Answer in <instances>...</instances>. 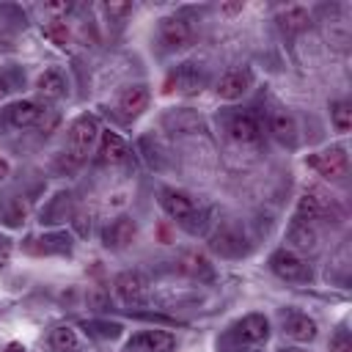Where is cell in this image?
Segmentation results:
<instances>
[{
    "mask_svg": "<svg viewBox=\"0 0 352 352\" xmlns=\"http://www.w3.org/2000/svg\"><path fill=\"white\" fill-rule=\"evenodd\" d=\"M11 258V239L6 234H0V267H6Z\"/></svg>",
    "mask_w": 352,
    "mask_h": 352,
    "instance_id": "cell-34",
    "label": "cell"
},
{
    "mask_svg": "<svg viewBox=\"0 0 352 352\" xmlns=\"http://www.w3.org/2000/svg\"><path fill=\"white\" fill-rule=\"evenodd\" d=\"M182 270L190 272L192 278H212V264H209V258L201 256V253H184Z\"/></svg>",
    "mask_w": 352,
    "mask_h": 352,
    "instance_id": "cell-27",
    "label": "cell"
},
{
    "mask_svg": "<svg viewBox=\"0 0 352 352\" xmlns=\"http://www.w3.org/2000/svg\"><path fill=\"white\" fill-rule=\"evenodd\" d=\"M72 217V195L69 192H58L52 198V204L47 209H41V223H60Z\"/></svg>",
    "mask_w": 352,
    "mask_h": 352,
    "instance_id": "cell-24",
    "label": "cell"
},
{
    "mask_svg": "<svg viewBox=\"0 0 352 352\" xmlns=\"http://www.w3.org/2000/svg\"><path fill=\"white\" fill-rule=\"evenodd\" d=\"M6 170H8V165H6L3 160H0V179H3V173H6Z\"/></svg>",
    "mask_w": 352,
    "mask_h": 352,
    "instance_id": "cell-38",
    "label": "cell"
},
{
    "mask_svg": "<svg viewBox=\"0 0 352 352\" xmlns=\"http://www.w3.org/2000/svg\"><path fill=\"white\" fill-rule=\"evenodd\" d=\"M176 336L168 330H143L126 341V352H173Z\"/></svg>",
    "mask_w": 352,
    "mask_h": 352,
    "instance_id": "cell-12",
    "label": "cell"
},
{
    "mask_svg": "<svg viewBox=\"0 0 352 352\" xmlns=\"http://www.w3.org/2000/svg\"><path fill=\"white\" fill-rule=\"evenodd\" d=\"M223 11L226 14H236V11H242V3H228V6H223Z\"/></svg>",
    "mask_w": 352,
    "mask_h": 352,
    "instance_id": "cell-36",
    "label": "cell"
},
{
    "mask_svg": "<svg viewBox=\"0 0 352 352\" xmlns=\"http://www.w3.org/2000/svg\"><path fill=\"white\" fill-rule=\"evenodd\" d=\"M242 352H248V349H242Z\"/></svg>",
    "mask_w": 352,
    "mask_h": 352,
    "instance_id": "cell-39",
    "label": "cell"
},
{
    "mask_svg": "<svg viewBox=\"0 0 352 352\" xmlns=\"http://www.w3.org/2000/svg\"><path fill=\"white\" fill-rule=\"evenodd\" d=\"M226 129H228V138L234 143H242V146L258 143V138H261V126H258L253 113H234V116H228Z\"/></svg>",
    "mask_w": 352,
    "mask_h": 352,
    "instance_id": "cell-16",
    "label": "cell"
},
{
    "mask_svg": "<svg viewBox=\"0 0 352 352\" xmlns=\"http://www.w3.org/2000/svg\"><path fill=\"white\" fill-rule=\"evenodd\" d=\"M231 341L234 344H261L270 338V319L264 314H248L239 322L231 324Z\"/></svg>",
    "mask_w": 352,
    "mask_h": 352,
    "instance_id": "cell-8",
    "label": "cell"
},
{
    "mask_svg": "<svg viewBox=\"0 0 352 352\" xmlns=\"http://www.w3.org/2000/svg\"><path fill=\"white\" fill-rule=\"evenodd\" d=\"M327 214H330V206H327V201H324L319 192L308 190V192L300 195V201H297V214H294V217H300V220H305V223H314V220H322V217H327Z\"/></svg>",
    "mask_w": 352,
    "mask_h": 352,
    "instance_id": "cell-20",
    "label": "cell"
},
{
    "mask_svg": "<svg viewBox=\"0 0 352 352\" xmlns=\"http://www.w3.org/2000/svg\"><path fill=\"white\" fill-rule=\"evenodd\" d=\"M204 82H206V77L195 63H179L176 69L168 72L162 91L165 94H195L204 88Z\"/></svg>",
    "mask_w": 352,
    "mask_h": 352,
    "instance_id": "cell-7",
    "label": "cell"
},
{
    "mask_svg": "<svg viewBox=\"0 0 352 352\" xmlns=\"http://www.w3.org/2000/svg\"><path fill=\"white\" fill-rule=\"evenodd\" d=\"M36 91H38L41 99L55 102V99L66 96V80H63V74H60L58 69H47V72L38 74V80H36Z\"/></svg>",
    "mask_w": 352,
    "mask_h": 352,
    "instance_id": "cell-22",
    "label": "cell"
},
{
    "mask_svg": "<svg viewBox=\"0 0 352 352\" xmlns=\"http://www.w3.org/2000/svg\"><path fill=\"white\" fill-rule=\"evenodd\" d=\"M157 201H160L162 212H165L170 220H176L184 231H190V234L204 231V226H206V212H204V209H198V204H195L184 190L162 187Z\"/></svg>",
    "mask_w": 352,
    "mask_h": 352,
    "instance_id": "cell-1",
    "label": "cell"
},
{
    "mask_svg": "<svg viewBox=\"0 0 352 352\" xmlns=\"http://www.w3.org/2000/svg\"><path fill=\"white\" fill-rule=\"evenodd\" d=\"M270 270H272V275H278L280 280H289V283H311L314 280L311 264L289 248H278L270 256Z\"/></svg>",
    "mask_w": 352,
    "mask_h": 352,
    "instance_id": "cell-4",
    "label": "cell"
},
{
    "mask_svg": "<svg viewBox=\"0 0 352 352\" xmlns=\"http://www.w3.org/2000/svg\"><path fill=\"white\" fill-rule=\"evenodd\" d=\"M286 248L294 253H314L319 248V234L314 228V223H305L300 217H294L286 228Z\"/></svg>",
    "mask_w": 352,
    "mask_h": 352,
    "instance_id": "cell-14",
    "label": "cell"
},
{
    "mask_svg": "<svg viewBox=\"0 0 352 352\" xmlns=\"http://www.w3.org/2000/svg\"><path fill=\"white\" fill-rule=\"evenodd\" d=\"M99 132H102V126H99L96 116H91V113H82V116H77V118L72 121L66 154H69V160H72L74 165L85 162V157L91 154V148H94L96 140H99Z\"/></svg>",
    "mask_w": 352,
    "mask_h": 352,
    "instance_id": "cell-2",
    "label": "cell"
},
{
    "mask_svg": "<svg viewBox=\"0 0 352 352\" xmlns=\"http://www.w3.org/2000/svg\"><path fill=\"white\" fill-rule=\"evenodd\" d=\"M25 214H28V209H25V201L22 198H16V195H6L3 198V204H0V220L6 226H19L25 220Z\"/></svg>",
    "mask_w": 352,
    "mask_h": 352,
    "instance_id": "cell-25",
    "label": "cell"
},
{
    "mask_svg": "<svg viewBox=\"0 0 352 352\" xmlns=\"http://www.w3.org/2000/svg\"><path fill=\"white\" fill-rule=\"evenodd\" d=\"M250 85H253V72L250 69H231L217 80L214 91H217L220 99L234 102V99H242L250 91Z\"/></svg>",
    "mask_w": 352,
    "mask_h": 352,
    "instance_id": "cell-13",
    "label": "cell"
},
{
    "mask_svg": "<svg viewBox=\"0 0 352 352\" xmlns=\"http://www.w3.org/2000/svg\"><path fill=\"white\" fill-rule=\"evenodd\" d=\"M278 352H308V349H302V346H283V349H278Z\"/></svg>",
    "mask_w": 352,
    "mask_h": 352,
    "instance_id": "cell-37",
    "label": "cell"
},
{
    "mask_svg": "<svg viewBox=\"0 0 352 352\" xmlns=\"http://www.w3.org/2000/svg\"><path fill=\"white\" fill-rule=\"evenodd\" d=\"M209 250L217 253L220 258H242L250 250L248 234L242 226L236 223H220L212 234H209Z\"/></svg>",
    "mask_w": 352,
    "mask_h": 352,
    "instance_id": "cell-3",
    "label": "cell"
},
{
    "mask_svg": "<svg viewBox=\"0 0 352 352\" xmlns=\"http://www.w3.org/2000/svg\"><path fill=\"white\" fill-rule=\"evenodd\" d=\"M74 220H77V223H74V226H77V234H80V236H85V234L91 231V220H88V217H82V214H77Z\"/></svg>",
    "mask_w": 352,
    "mask_h": 352,
    "instance_id": "cell-35",
    "label": "cell"
},
{
    "mask_svg": "<svg viewBox=\"0 0 352 352\" xmlns=\"http://www.w3.org/2000/svg\"><path fill=\"white\" fill-rule=\"evenodd\" d=\"M330 121H333V126L338 129V132H349V126H352V107H349V102H333L330 104Z\"/></svg>",
    "mask_w": 352,
    "mask_h": 352,
    "instance_id": "cell-28",
    "label": "cell"
},
{
    "mask_svg": "<svg viewBox=\"0 0 352 352\" xmlns=\"http://www.w3.org/2000/svg\"><path fill=\"white\" fill-rule=\"evenodd\" d=\"M305 162H308V168H314L327 182H341L349 170V157H346V148H341V146H330V148H322L316 154H308Z\"/></svg>",
    "mask_w": 352,
    "mask_h": 352,
    "instance_id": "cell-5",
    "label": "cell"
},
{
    "mask_svg": "<svg viewBox=\"0 0 352 352\" xmlns=\"http://www.w3.org/2000/svg\"><path fill=\"white\" fill-rule=\"evenodd\" d=\"M113 289H116V297L124 302V305H146L148 302V283L140 272H121L116 280H113Z\"/></svg>",
    "mask_w": 352,
    "mask_h": 352,
    "instance_id": "cell-9",
    "label": "cell"
},
{
    "mask_svg": "<svg viewBox=\"0 0 352 352\" xmlns=\"http://www.w3.org/2000/svg\"><path fill=\"white\" fill-rule=\"evenodd\" d=\"M72 8H74V3H72V0H60V3H47V6H44V11H47V14H58V16H66Z\"/></svg>",
    "mask_w": 352,
    "mask_h": 352,
    "instance_id": "cell-32",
    "label": "cell"
},
{
    "mask_svg": "<svg viewBox=\"0 0 352 352\" xmlns=\"http://www.w3.org/2000/svg\"><path fill=\"white\" fill-rule=\"evenodd\" d=\"M270 132L283 146H294L297 143V124H294V118L286 110H275L270 116Z\"/></svg>",
    "mask_w": 352,
    "mask_h": 352,
    "instance_id": "cell-21",
    "label": "cell"
},
{
    "mask_svg": "<svg viewBox=\"0 0 352 352\" xmlns=\"http://www.w3.org/2000/svg\"><path fill=\"white\" fill-rule=\"evenodd\" d=\"M41 33H44V38H50V41L58 44V47H66V44L72 41V33H69L66 22H47V25L41 28Z\"/></svg>",
    "mask_w": 352,
    "mask_h": 352,
    "instance_id": "cell-29",
    "label": "cell"
},
{
    "mask_svg": "<svg viewBox=\"0 0 352 352\" xmlns=\"http://www.w3.org/2000/svg\"><path fill=\"white\" fill-rule=\"evenodd\" d=\"M148 102H151V94H148V88L146 85H129V88H124L121 94H118V110L124 113V116H129V118H135V116H140L146 107H148Z\"/></svg>",
    "mask_w": 352,
    "mask_h": 352,
    "instance_id": "cell-19",
    "label": "cell"
},
{
    "mask_svg": "<svg viewBox=\"0 0 352 352\" xmlns=\"http://www.w3.org/2000/svg\"><path fill=\"white\" fill-rule=\"evenodd\" d=\"M327 352H352V338L346 330H336V336L330 338Z\"/></svg>",
    "mask_w": 352,
    "mask_h": 352,
    "instance_id": "cell-30",
    "label": "cell"
},
{
    "mask_svg": "<svg viewBox=\"0 0 352 352\" xmlns=\"http://www.w3.org/2000/svg\"><path fill=\"white\" fill-rule=\"evenodd\" d=\"M280 330L286 338H292L297 344H311L319 336L316 322L302 311H280Z\"/></svg>",
    "mask_w": 352,
    "mask_h": 352,
    "instance_id": "cell-11",
    "label": "cell"
},
{
    "mask_svg": "<svg viewBox=\"0 0 352 352\" xmlns=\"http://www.w3.org/2000/svg\"><path fill=\"white\" fill-rule=\"evenodd\" d=\"M11 91H14V80H11V74L6 69H0V99H6Z\"/></svg>",
    "mask_w": 352,
    "mask_h": 352,
    "instance_id": "cell-33",
    "label": "cell"
},
{
    "mask_svg": "<svg viewBox=\"0 0 352 352\" xmlns=\"http://www.w3.org/2000/svg\"><path fill=\"white\" fill-rule=\"evenodd\" d=\"M126 157H129V148H126L124 138L118 132L102 129L99 132V160L107 165H121V162H126Z\"/></svg>",
    "mask_w": 352,
    "mask_h": 352,
    "instance_id": "cell-18",
    "label": "cell"
},
{
    "mask_svg": "<svg viewBox=\"0 0 352 352\" xmlns=\"http://www.w3.org/2000/svg\"><path fill=\"white\" fill-rule=\"evenodd\" d=\"M138 236V223L129 217V214H118L113 217L104 228H102V245L110 248V250H124L135 242Z\"/></svg>",
    "mask_w": 352,
    "mask_h": 352,
    "instance_id": "cell-10",
    "label": "cell"
},
{
    "mask_svg": "<svg viewBox=\"0 0 352 352\" xmlns=\"http://www.w3.org/2000/svg\"><path fill=\"white\" fill-rule=\"evenodd\" d=\"M102 11H104L107 16H118V19H121V16H126V14L132 11V6H129V3H104Z\"/></svg>",
    "mask_w": 352,
    "mask_h": 352,
    "instance_id": "cell-31",
    "label": "cell"
},
{
    "mask_svg": "<svg viewBox=\"0 0 352 352\" xmlns=\"http://www.w3.org/2000/svg\"><path fill=\"white\" fill-rule=\"evenodd\" d=\"M157 36H160V44H162L165 50H170V52L184 50V47L192 44V28H190V22H187L184 16H176V14L160 19Z\"/></svg>",
    "mask_w": 352,
    "mask_h": 352,
    "instance_id": "cell-6",
    "label": "cell"
},
{
    "mask_svg": "<svg viewBox=\"0 0 352 352\" xmlns=\"http://www.w3.org/2000/svg\"><path fill=\"white\" fill-rule=\"evenodd\" d=\"M25 250L33 256H60L72 250V236L63 231L55 234H44V236H28L25 239Z\"/></svg>",
    "mask_w": 352,
    "mask_h": 352,
    "instance_id": "cell-15",
    "label": "cell"
},
{
    "mask_svg": "<svg viewBox=\"0 0 352 352\" xmlns=\"http://www.w3.org/2000/svg\"><path fill=\"white\" fill-rule=\"evenodd\" d=\"M308 22H311V14H308L305 6H289L286 11L278 14V25L286 33H297V30L308 28Z\"/></svg>",
    "mask_w": 352,
    "mask_h": 352,
    "instance_id": "cell-23",
    "label": "cell"
},
{
    "mask_svg": "<svg viewBox=\"0 0 352 352\" xmlns=\"http://www.w3.org/2000/svg\"><path fill=\"white\" fill-rule=\"evenodd\" d=\"M50 344L58 349V352H77L80 346V338H77V330L69 327V324H60L50 333Z\"/></svg>",
    "mask_w": 352,
    "mask_h": 352,
    "instance_id": "cell-26",
    "label": "cell"
},
{
    "mask_svg": "<svg viewBox=\"0 0 352 352\" xmlns=\"http://www.w3.org/2000/svg\"><path fill=\"white\" fill-rule=\"evenodd\" d=\"M44 116H47L44 104H38V102H33V99L14 102V104L6 110V118H8V124H11L14 129H28V126L38 124Z\"/></svg>",
    "mask_w": 352,
    "mask_h": 352,
    "instance_id": "cell-17",
    "label": "cell"
}]
</instances>
